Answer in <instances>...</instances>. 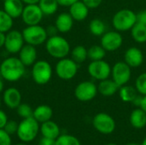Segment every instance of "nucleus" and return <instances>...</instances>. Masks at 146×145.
<instances>
[{
	"label": "nucleus",
	"mask_w": 146,
	"mask_h": 145,
	"mask_svg": "<svg viewBox=\"0 0 146 145\" xmlns=\"http://www.w3.org/2000/svg\"><path fill=\"white\" fill-rule=\"evenodd\" d=\"M140 145H146V137L144 138V140H143V142H142V144Z\"/></svg>",
	"instance_id": "48"
},
{
	"label": "nucleus",
	"mask_w": 146,
	"mask_h": 145,
	"mask_svg": "<svg viewBox=\"0 0 146 145\" xmlns=\"http://www.w3.org/2000/svg\"><path fill=\"white\" fill-rule=\"evenodd\" d=\"M71 58L78 64L84 62L87 58V49L83 45H76L70 51Z\"/></svg>",
	"instance_id": "29"
},
{
	"label": "nucleus",
	"mask_w": 146,
	"mask_h": 145,
	"mask_svg": "<svg viewBox=\"0 0 146 145\" xmlns=\"http://www.w3.org/2000/svg\"><path fill=\"white\" fill-rule=\"evenodd\" d=\"M39 123L32 116L29 118L22 119V121L18 125L16 135L21 142L27 144L33 141L37 138L39 132Z\"/></svg>",
	"instance_id": "4"
},
{
	"label": "nucleus",
	"mask_w": 146,
	"mask_h": 145,
	"mask_svg": "<svg viewBox=\"0 0 146 145\" xmlns=\"http://www.w3.org/2000/svg\"><path fill=\"white\" fill-rule=\"evenodd\" d=\"M3 90H4V79L0 75V93L3 92Z\"/></svg>",
	"instance_id": "46"
},
{
	"label": "nucleus",
	"mask_w": 146,
	"mask_h": 145,
	"mask_svg": "<svg viewBox=\"0 0 146 145\" xmlns=\"http://www.w3.org/2000/svg\"><path fill=\"white\" fill-rule=\"evenodd\" d=\"M68 8H69L68 13L71 15L73 19L76 21H85L88 17L90 9L83 3L82 0L81 1L78 0Z\"/></svg>",
	"instance_id": "18"
},
{
	"label": "nucleus",
	"mask_w": 146,
	"mask_h": 145,
	"mask_svg": "<svg viewBox=\"0 0 146 145\" xmlns=\"http://www.w3.org/2000/svg\"><path fill=\"white\" fill-rule=\"evenodd\" d=\"M82 1L90 9H94L98 8L103 2V0H82Z\"/></svg>",
	"instance_id": "37"
},
{
	"label": "nucleus",
	"mask_w": 146,
	"mask_h": 145,
	"mask_svg": "<svg viewBox=\"0 0 146 145\" xmlns=\"http://www.w3.org/2000/svg\"><path fill=\"white\" fill-rule=\"evenodd\" d=\"M38 4L44 15H52L56 14L59 7L56 0H39Z\"/></svg>",
	"instance_id": "28"
},
{
	"label": "nucleus",
	"mask_w": 146,
	"mask_h": 145,
	"mask_svg": "<svg viewBox=\"0 0 146 145\" xmlns=\"http://www.w3.org/2000/svg\"><path fill=\"white\" fill-rule=\"evenodd\" d=\"M79 64L76 63L71 57H64L59 59L55 67L56 76L62 80H70L74 79L79 70Z\"/></svg>",
	"instance_id": "7"
},
{
	"label": "nucleus",
	"mask_w": 146,
	"mask_h": 145,
	"mask_svg": "<svg viewBox=\"0 0 146 145\" xmlns=\"http://www.w3.org/2000/svg\"><path fill=\"white\" fill-rule=\"evenodd\" d=\"M16 112H17V115L20 117H21L22 119H26V118H29V117H32L33 116V109H32V107L29 104L21 103L17 107Z\"/></svg>",
	"instance_id": "34"
},
{
	"label": "nucleus",
	"mask_w": 146,
	"mask_h": 145,
	"mask_svg": "<svg viewBox=\"0 0 146 145\" xmlns=\"http://www.w3.org/2000/svg\"><path fill=\"white\" fill-rule=\"evenodd\" d=\"M129 121L133 128L143 129L146 126V113L140 107H138L131 112Z\"/></svg>",
	"instance_id": "23"
},
{
	"label": "nucleus",
	"mask_w": 146,
	"mask_h": 145,
	"mask_svg": "<svg viewBox=\"0 0 146 145\" xmlns=\"http://www.w3.org/2000/svg\"><path fill=\"white\" fill-rule=\"evenodd\" d=\"M0 145H12L11 135L7 133L4 129H0Z\"/></svg>",
	"instance_id": "36"
},
{
	"label": "nucleus",
	"mask_w": 146,
	"mask_h": 145,
	"mask_svg": "<svg viewBox=\"0 0 146 145\" xmlns=\"http://www.w3.org/2000/svg\"><path fill=\"white\" fill-rule=\"evenodd\" d=\"M98 93V85L91 80L79 83L74 89V97L80 102H90L96 97Z\"/></svg>",
	"instance_id": "9"
},
{
	"label": "nucleus",
	"mask_w": 146,
	"mask_h": 145,
	"mask_svg": "<svg viewBox=\"0 0 146 145\" xmlns=\"http://www.w3.org/2000/svg\"><path fill=\"white\" fill-rule=\"evenodd\" d=\"M112 79L121 87L127 85L132 77V68L124 61L117 62L111 69Z\"/></svg>",
	"instance_id": "11"
},
{
	"label": "nucleus",
	"mask_w": 146,
	"mask_h": 145,
	"mask_svg": "<svg viewBox=\"0 0 146 145\" xmlns=\"http://www.w3.org/2000/svg\"><path fill=\"white\" fill-rule=\"evenodd\" d=\"M136 15H137V22L146 26V9L140 10L139 12L136 13Z\"/></svg>",
	"instance_id": "38"
},
{
	"label": "nucleus",
	"mask_w": 146,
	"mask_h": 145,
	"mask_svg": "<svg viewBox=\"0 0 146 145\" xmlns=\"http://www.w3.org/2000/svg\"><path fill=\"white\" fill-rule=\"evenodd\" d=\"M8 121V116L5 114V112L0 109V129H3Z\"/></svg>",
	"instance_id": "39"
},
{
	"label": "nucleus",
	"mask_w": 146,
	"mask_h": 145,
	"mask_svg": "<svg viewBox=\"0 0 146 145\" xmlns=\"http://www.w3.org/2000/svg\"><path fill=\"white\" fill-rule=\"evenodd\" d=\"M14 26V19L3 9H0V32H8Z\"/></svg>",
	"instance_id": "31"
},
{
	"label": "nucleus",
	"mask_w": 146,
	"mask_h": 145,
	"mask_svg": "<svg viewBox=\"0 0 146 145\" xmlns=\"http://www.w3.org/2000/svg\"><path fill=\"white\" fill-rule=\"evenodd\" d=\"M3 102L10 109H16L21 103V93L15 87H9L3 91Z\"/></svg>",
	"instance_id": "16"
},
{
	"label": "nucleus",
	"mask_w": 146,
	"mask_h": 145,
	"mask_svg": "<svg viewBox=\"0 0 146 145\" xmlns=\"http://www.w3.org/2000/svg\"><path fill=\"white\" fill-rule=\"evenodd\" d=\"M126 145H139V144H136V143H129V144H127Z\"/></svg>",
	"instance_id": "49"
},
{
	"label": "nucleus",
	"mask_w": 146,
	"mask_h": 145,
	"mask_svg": "<svg viewBox=\"0 0 146 145\" xmlns=\"http://www.w3.org/2000/svg\"><path fill=\"white\" fill-rule=\"evenodd\" d=\"M38 145H56V139H52V138L43 137L40 139V141L38 143Z\"/></svg>",
	"instance_id": "41"
},
{
	"label": "nucleus",
	"mask_w": 146,
	"mask_h": 145,
	"mask_svg": "<svg viewBox=\"0 0 146 145\" xmlns=\"http://www.w3.org/2000/svg\"><path fill=\"white\" fill-rule=\"evenodd\" d=\"M124 62L132 68H139L144 62V54L138 47H129L124 53Z\"/></svg>",
	"instance_id": "15"
},
{
	"label": "nucleus",
	"mask_w": 146,
	"mask_h": 145,
	"mask_svg": "<svg viewBox=\"0 0 146 145\" xmlns=\"http://www.w3.org/2000/svg\"><path fill=\"white\" fill-rule=\"evenodd\" d=\"M74 20L68 12H62L57 15L55 21V26L61 33H67L73 28Z\"/></svg>",
	"instance_id": "19"
},
{
	"label": "nucleus",
	"mask_w": 146,
	"mask_h": 145,
	"mask_svg": "<svg viewBox=\"0 0 146 145\" xmlns=\"http://www.w3.org/2000/svg\"><path fill=\"white\" fill-rule=\"evenodd\" d=\"M46 32H47V34L49 37H51V36H55V35H57L58 34V30L57 28L56 27L55 25H50L46 27Z\"/></svg>",
	"instance_id": "40"
},
{
	"label": "nucleus",
	"mask_w": 146,
	"mask_h": 145,
	"mask_svg": "<svg viewBox=\"0 0 146 145\" xmlns=\"http://www.w3.org/2000/svg\"><path fill=\"white\" fill-rule=\"evenodd\" d=\"M88 28L90 32L96 37H101L106 32V25L104 21L99 18L92 20L89 23Z\"/></svg>",
	"instance_id": "27"
},
{
	"label": "nucleus",
	"mask_w": 146,
	"mask_h": 145,
	"mask_svg": "<svg viewBox=\"0 0 146 145\" xmlns=\"http://www.w3.org/2000/svg\"><path fill=\"white\" fill-rule=\"evenodd\" d=\"M92 125L96 131L102 134L109 135L114 132L116 127L115 119L107 113H98L92 119Z\"/></svg>",
	"instance_id": "8"
},
{
	"label": "nucleus",
	"mask_w": 146,
	"mask_h": 145,
	"mask_svg": "<svg viewBox=\"0 0 146 145\" xmlns=\"http://www.w3.org/2000/svg\"><path fill=\"white\" fill-rule=\"evenodd\" d=\"M26 66L19 57L9 56L0 63V75L8 82H16L25 74Z\"/></svg>",
	"instance_id": "1"
},
{
	"label": "nucleus",
	"mask_w": 146,
	"mask_h": 145,
	"mask_svg": "<svg viewBox=\"0 0 146 145\" xmlns=\"http://www.w3.org/2000/svg\"><path fill=\"white\" fill-rule=\"evenodd\" d=\"M106 50L103 48V46L100 44H94L92 45L88 50H87V56L88 59L91 61H99V60H104V58L106 56Z\"/></svg>",
	"instance_id": "30"
},
{
	"label": "nucleus",
	"mask_w": 146,
	"mask_h": 145,
	"mask_svg": "<svg viewBox=\"0 0 146 145\" xmlns=\"http://www.w3.org/2000/svg\"><path fill=\"white\" fill-rule=\"evenodd\" d=\"M131 31V36L132 38L138 44H145L146 43V26L136 23Z\"/></svg>",
	"instance_id": "26"
},
{
	"label": "nucleus",
	"mask_w": 146,
	"mask_h": 145,
	"mask_svg": "<svg viewBox=\"0 0 146 145\" xmlns=\"http://www.w3.org/2000/svg\"><path fill=\"white\" fill-rule=\"evenodd\" d=\"M111 69L110 65L104 60L92 61L87 67L89 75L98 81L109 79L111 76Z\"/></svg>",
	"instance_id": "10"
},
{
	"label": "nucleus",
	"mask_w": 146,
	"mask_h": 145,
	"mask_svg": "<svg viewBox=\"0 0 146 145\" xmlns=\"http://www.w3.org/2000/svg\"><path fill=\"white\" fill-rule=\"evenodd\" d=\"M3 9L13 19L21 16L25 3L21 0H3Z\"/></svg>",
	"instance_id": "20"
},
{
	"label": "nucleus",
	"mask_w": 146,
	"mask_h": 145,
	"mask_svg": "<svg viewBox=\"0 0 146 145\" xmlns=\"http://www.w3.org/2000/svg\"><path fill=\"white\" fill-rule=\"evenodd\" d=\"M105 145H118V144H113V143H110V144H105Z\"/></svg>",
	"instance_id": "50"
},
{
	"label": "nucleus",
	"mask_w": 146,
	"mask_h": 145,
	"mask_svg": "<svg viewBox=\"0 0 146 145\" xmlns=\"http://www.w3.org/2000/svg\"><path fill=\"white\" fill-rule=\"evenodd\" d=\"M45 50L47 53L55 59L67 57L71 51L69 42L62 36L55 35L49 37L45 42Z\"/></svg>",
	"instance_id": "2"
},
{
	"label": "nucleus",
	"mask_w": 146,
	"mask_h": 145,
	"mask_svg": "<svg viewBox=\"0 0 146 145\" xmlns=\"http://www.w3.org/2000/svg\"><path fill=\"white\" fill-rule=\"evenodd\" d=\"M120 86L112 79H106L104 80L99 81L98 85V92L104 97H112L116 92H118Z\"/></svg>",
	"instance_id": "22"
},
{
	"label": "nucleus",
	"mask_w": 146,
	"mask_h": 145,
	"mask_svg": "<svg viewBox=\"0 0 146 145\" xmlns=\"http://www.w3.org/2000/svg\"><path fill=\"white\" fill-rule=\"evenodd\" d=\"M136 23V13L129 9H121L118 10L112 18V25L115 30L120 32L130 31Z\"/></svg>",
	"instance_id": "3"
},
{
	"label": "nucleus",
	"mask_w": 146,
	"mask_h": 145,
	"mask_svg": "<svg viewBox=\"0 0 146 145\" xmlns=\"http://www.w3.org/2000/svg\"><path fill=\"white\" fill-rule=\"evenodd\" d=\"M52 116H53V110L49 105H45V104L38 105L33 109V117L39 124L51 120Z\"/></svg>",
	"instance_id": "24"
},
{
	"label": "nucleus",
	"mask_w": 146,
	"mask_h": 145,
	"mask_svg": "<svg viewBox=\"0 0 146 145\" xmlns=\"http://www.w3.org/2000/svg\"><path fill=\"white\" fill-rule=\"evenodd\" d=\"M24 44L25 40L21 32L15 29H11L6 32L3 47L9 54H18Z\"/></svg>",
	"instance_id": "12"
},
{
	"label": "nucleus",
	"mask_w": 146,
	"mask_h": 145,
	"mask_svg": "<svg viewBox=\"0 0 146 145\" xmlns=\"http://www.w3.org/2000/svg\"><path fill=\"white\" fill-rule=\"evenodd\" d=\"M119 97L125 103H133V100L139 95L136 88L132 85H128L127 84L122 85L119 88Z\"/></svg>",
	"instance_id": "25"
},
{
	"label": "nucleus",
	"mask_w": 146,
	"mask_h": 145,
	"mask_svg": "<svg viewBox=\"0 0 146 145\" xmlns=\"http://www.w3.org/2000/svg\"><path fill=\"white\" fill-rule=\"evenodd\" d=\"M22 35L26 44L38 46L45 44L49 36L46 32V28L38 25L27 26L22 30Z\"/></svg>",
	"instance_id": "6"
},
{
	"label": "nucleus",
	"mask_w": 146,
	"mask_h": 145,
	"mask_svg": "<svg viewBox=\"0 0 146 145\" xmlns=\"http://www.w3.org/2000/svg\"><path fill=\"white\" fill-rule=\"evenodd\" d=\"M134 87L139 95L146 96V72L140 73L137 77Z\"/></svg>",
	"instance_id": "33"
},
{
	"label": "nucleus",
	"mask_w": 146,
	"mask_h": 145,
	"mask_svg": "<svg viewBox=\"0 0 146 145\" xmlns=\"http://www.w3.org/2000/svg\"><path fill=\"white\" fill-rule=\"evenodd\" d=\"M39 132H41L43 137L52 139H56L61 135V130L59 126L51 120L41 123Z\"/></svg>",
	"instance_id": "21"
},
{
	"label": "nucleus",
	"mask_w": 146,
	"mask_h": 145,
	"mask_svg": "<svg viewBox=\"0 0 146 145\" xmlns=\"http://www.w3.org/2000/svg\"><path fill=\"white\" fill-rule=\"evenodd\" d=\"M32 78L33 81L39 85H46L52 78L53 69L49 62L38 60L32 66Z\"/></svg>",
	"instance_id": "5"
},
{
	"label": "nucleus",
	"mask_w": 146,
	"mask_h": 145,
	"mask_svg": "<svg viewBox=\"0 0 146 145\" xmlns=\"http://www.w3.org/2000/svg\"><path fill=\"white\" fill-rule=\"evenodd\" d=\"M37 56L38 53H37L36 46L28 44H24L18 53L19 59L26 67L33 66L34 62L37 61Z\"/></svg>",
	"instance_id": "17"
},
{
	"label": "nucleus",
	"mask_w": 146,
	"mask_h": 145,
	"mask_svg": "<svg viewBox=\"0 0 146 145\" xmlns=\"http://www.w3.org/2000/svg\"><path fill=\"white\" fill-rule=\"evenodd\" d=\"M56 145H81L80 140L70 134H61L56 139Z\"/></svg>",
	"instance_id": "32"
},
{
	"label": "nucleus",
	"mask_w": 146,
	"mask_h": 145,
	"mask_svg": "<svg viewBox=\"0 0 146 145\" xmlns=\"http://www.w3.org/2000/svg\"><path fill=\"white\" fill-rule=\"evenodd\" d=\"M5 34L4 32H0V48L4 46V43H5Z\"/></svg>",
	"instance_id": "43"
},
{
	"label": "nucleus",
	"mask_w": 146,
	"mask_h": 145,
	"mask_svg": "<svg viewBox=\"0 0 146 145\" xmlns=\"http://www.w3.org/2000/svg\"><path fill=\"white\" fill-rule=\"evenodd\" d=\"M13 145H27V143H23V142H21V143L15 144H13Z\"/></svg>",
	"instance_id": "47"
},
{
	"label": "nucleus",
	"mask_w": 146,
	"mask_h": 145,
	"mask_svg": "<svg viewBox=\"0 0 146 145\" xmlns=\"http://www.w3.org/2000/svg\"><path fill=\"white\" fill-rule=\"evenodd\" d=\"M43 17L44 14L38 3L25 4L21 16L23 23L26 26L38 25L43 20Z\"/></svg>",
	"instance_id": "13"
},
{
	"label": "nucleus",
	"mask_w": 146,
	"mask_h": 145,
	"mask_svg": "<svg viewBox=\"0 0 146 145\" xmlns=\"http://www.w3.org/2000/svg\"><path fill=\"white\" fill-rule=\"evenodd\" d=\"M59 6H62V7H69L71 6L73 3H74L75 2H77L78 0H56Z\"/></svg>",
	"instance_id": "42"
},
{
	"label": "nucleus",
	"mask_w": 146,
	"mask_h": 145,
	"mask_svg": "<svg viewBox=\"0 0 146 145\" xmlns=\"http://www.w3.org/2000/svg\"><path fill=\"white\" fill-rule=\"evenodd\" d=\"M140 108L146 113V96L142 97V100H141V103H140Z\"/></svg>",
	"instance_id": "44"
},
{
	"label": "nucleus",
	"mask_w": 146,
	"mask_h": 145,
	"mask_svg": "<svg viewBox=\"0 0 146 145\" xmlns=\"http://www.w3.org/2000/svg\"><path fill=\"white\" fill-rule=\"evenodd\" d=\"M25 4H34V3H38L39 2V0H21Z\"/></svg>",
	"instance_id": "45"
},
{
	"label": "nucleus",
	"mask_w": 146,
	"mask_h": 145,
	"mask_svg": "<svg viewBox=\"0 0 146 145\" xmlns=\"http://www.w3.org/2000/svg\"><path fill=\"white\" fill-rule=\"evenodd\" d=\"M123 44V37L120 32L108 31L101 36V45L103 48L109 52L116 51L119 50Z\"/></svg>",
	"instance_id": "14"
},
{
	"label": "nucleus",
	"mask_w": 146,
	"mask_h": 145,
	"mask_svg": "<svg viewBox=\"0 0 146 145\" xmlns=\"http://www.w3.org/2000/svg\"><path fill=\"white\" fill-rule=\"evenodd\" d=\"M0 106H1V98H0Z\"/></svg>",
	"instance_id": "51"
},
{
	"label": "nucleus",
	"mask_w": 146,
	"mask_h": 145,
	"mask_svg": "<svg viewBox=\"0 0 146 145\" xmlns=\"http://www.w3.org/2000/svg\"><path fill=\"white\" fill-rule=\"evenodd\" d=\"M18 125L19 124L16 121H8V122L6 123L5 126L3 127V129L9 135L16 134L17 129H18Z\"/></svg>",
	"instance_id": "35"
}]
</instances>
